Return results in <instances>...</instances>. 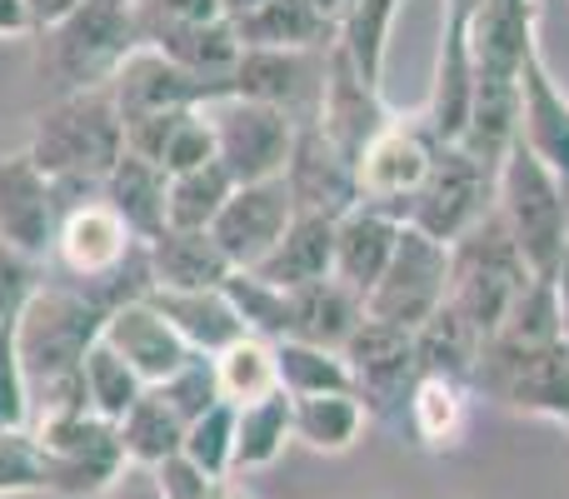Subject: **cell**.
Instances as JSON below:
<instances>
[{
    "label": "cell",
    "mask_w": 569,
    "mask_h": 499,
    "mask_svg": "<svg viewBox=\"0 0 569 499\" xmlns=\"http://www.w3.org/2000/svg\"><path fill=\"white\" fill-rule=\"evenodd\" d=\"M106 315L110 305H100L96 295L70 280H46L30 295L26 315L16 320V350L30 385V420L90 410L80 365L106 330Z\"/></svg>",
    "instance_id": "6da1fadb"
},
{
    "label": "cell",
    "mask_w": 569,
    "mask_h": 499,
    "mask_svg": "<svg viewBox=\"0 0 569 499\" xmlns=\"http://www.w3.org/2000/svg\"><path fill=\"white\" fill-rule=\"evenodd\" d=\"M50 265L60 280L90 290L100 305L116 310L120 300L150 295V255L146 240L110 210L100 196H76L56 210V236H50Z\"/></svg>",
    "instance_id": "7a4b0ae2"
},
{
    "label": "cell",
    "mask_w": 569,
    "mask_h": 499,
    "mask_svg": "<svg viewBox=\"0 0 569 499\" xmlns=\"http://www.w3.org/2000/svg\"><path fill=\"white\" fill-rule=\"evenodd\" d=\"M146 40L136 0H86L66 20L36 30V76L56 96L106 90L126 56Z\"/></svg>",
    "instance_id": "3957f363"
},
{
    "label": "cell",
    "mask_w": 569,
    "mask_h": 499,
    "mask_svg": "<svg viewBox=\"0 0 569 499\" xmlns=\"http://www.w3.org/2000/svg\"><path fill=\"white\" fill-rule=\"evenodd\" d=\"M26 156L56 186H100L110 166L126 156V120H120L110 90L56 96L30 126Z\"/></svg>",
    "instance_id": "277c9868"
},
{
    "label": "cell",
    "mask_w": 569,
    "mask_h": 499,
    "mask_svg": "<svg viewBox=\"0 0 569 499\" xmlns=\"http://www.w3.org/2000/svg\"><path fill=\"white\" fill-rule=\"evenodd\" d=\"M535 280L530 260L520 255L515 236L505 230L500 210H485L460 240H450V305L490 340L505 325L510 305Z\"/></svg>",
    "instance_id": "5b68a950"
},
{
    "label": "cell",
    "mask_w": 569,
    "mask_h": 499,
    "mask_svg": "<svg viewBox=\"0 0 569 499\" xmlns=\"http://www.w3.org/2000/svg\"><path fill=\"white\" fill-rule=\"evenodd\" d=\"M495 210L535 275H560L569 255V190L520 140L495 170Z\"/></svg>",
    "instance_id": "8992f818"
},
{
    "label": "cell",
    "mask_w": 569,
    "mask_h": 499,
    "mask_svg": "<svg viewBox=\"0 0 569 499\" xmlns=\"http://www.w3.org/2000/svg\"><path fill=\"white\" fill-rule=\"evenodd\" d=\"M475 390L505 405L510 415L569 425V345L555 340H510L490 335L475 370Z\"/></svg>",
    "instance_id": "52a82bcc"
},
{
    "label": "cell",
    "mask_w": 569,
    "mask_h": 499,
    "mask_svg": "<svg viewBox=\"0 0 569 499\" xmlns=\"http://www.w3.org/2000/svg\"><path fill=\"white\" fill-rule=\"evenodd\" d=\"M46 460V495L56 499H96L110 495V485L126 475V450H120L116 420L96 410H66L40 415L26 425Z\"/></svg>",
    "instance_id": "ba28073f"
},
{
    "label": "cell",
    "mask_w": 569,
    "mask_h": 499,
    "mask_svg": "<svg viewBox=\"0 0 569 499\" xmlns=\"http://www.w3.org/2000/svg\"><path fill=\"white\" fill-rule=\"evenodd\" d=\"M445 300H450V246L405 226L385 275L365 295V315L400 330H420Z\"/></svg>",
    "instance_id": "9c48e42d"
},
{
    "label": "cell",
    "mask_w": 569,
    "mask_h": 499,
    "mask_svg": "<svg viewBox=\"0 0 569 499\" xmlns=\"http://www.w3.org/2000/svg\"><path fill=\"white\" fill-rule=\"evenodd\" d=\"M490 206H495V170L455 140V146L435 150L430 176L420 180V190H415L410 206H405V226H415L450 246V240H460Z\"/></svg>",
    "instance_id": "30bf717a"
},
{
    "label": "cell",
    "mask_w": 569,
    "mask_h": 499,
    "mask_svg": "<svg viewBox=\"0 0 569 499\" xmlns=\"http://www.w3.org/2000/svg\"><path fill=\"white\" fill-rule=\"evenodd\" d=\"M345 365H350V390L365 405L370 425H405V400H410L415 380H420L415 330L365 315L355 325V335L345 340Z\"/></svg>",
    "instance_id": "8fae6325"
},
{
    "label": "cell",
    "mask_w": 569,
    "mask_h": 499,
    "mask_svg": "<svg viewBox=\"0 0 569 499\" xmlns=\"http://www.w3.org/2000/svg\"><path fill=\"white\" fill-rule=\"evenodd\" d=\"M210 130H216V160L236 176V186L250 180H280L290 160L300 120L276 106H260L246 96H220L206 106Z\"/></svg>",
    "instance_id": "7c38bea8"
},
{
    "label": "cell",
    "mask_w": 569,
    "mask_h": 499,
    "mask_svg": "<svg viewBox=\"0 0 569 499\" xmlns=\"http://www.w3.org/2000/svg\"><path fill=\"white\" fill-rule=\"evenodd\" d=\"M440 150V140L430 136V126L415 116H390L380 130L370 136V146L355 160V176H360V200L395 210L405 220V206L420 190V180L430 176V160Z\"/></svg>",
    "instance_id": "4fadbf2b"
},
{
    "label": "cell",
    "mask_w": 569,
    "mask_h": 499,
    "mask_svg": "<svg viewBox=\"0 0 569 499\" xmlns=\"http://www.w3.org/2000/svg\"><path fill=\"white\" fill-rule=\"evenodd\" d=\"M106 90H110V100H116L120 120H136V116H156V110H200V106H210V100L230 96V80L196 76V70H186L180 60H170L166 50L140 40Z\"/></svg>",
    "instance_id": "5bb4252c"
},
{
    "label": "cell",
    "mask_w": 569,
    "mask_h": 499,
    "mask_svg": "<svg viewBox=\"0 0 569 499\" xmlns=\"http://www.w3.org/2000/svg\"><path fill=\"white\" fill-rule=\"evenodd\" d=\"M325 86V50H266V46H240V60L230 70V96L276 106L284 116L315 120Z\"/></svg>",
    "instance_id": "9a60e30c"
},
{
    "label": "cell",
    "mask_w": 569,
    "mask_h": 499,
    "mask_svg": "<svg viewBox=\"0 0 569 499\" xmlns=\"http://www.w3.org/2000/svg\"><path fill=\"white\" fill-rule=\"evenodd\" d=\"M284 190H290L295 210L300 216H325L340 220L350 206H360V176H355V160L325 136L315 120H305L295 130L290 160H284Z\"/></svg>",
    "instance_id": "2e32d148"
},
{
    "label": "cell",
    "mask_w": 569,
    "mask_h": 499,
    "mask_svg": "<svg viewBox=\"0 0 569 499\" xmlns=\"http://www.w3.org/2000/svg\"><path fill=\"white\" fill-rule=\"evenodd\" d=\"M295 220V200L284 190V180H250V186H236V196L226 200V210L216 216L210 236L226 250V260L236 270H256L276 240L290 230Z\"/></svg>",
    "instance_id": "e0dca14e"
},
{
    "label": "cell",
    "mask_w": 569,
    "mask_h": 499,
    "mask_svg": "<svg viewBox=\"0 0 569 499\" xmlns=\"http://www.w3.org/2000/svg\"><path fill=\"white\" fill-rule=\"evenodd\" d=\"M390 120L385 90H375L360 70L350 66L340 46L325 50V86H320V106H315V126L335 140L350 160H360V150L370 146V136Z\"/></svg>",
    "instance_id": "ac0fdd59"
},
{
    "label": "cell",
    "mask_w": 569,
    "mask_h": 499,
    "mask_svg": "<svg viewBox=\"0 0 569 499\" xmlns=\"http://www.w3.org/2000/svg\"><path fill=\"white\" fill-rule=\"evenodd\" d=\"M520 146L569 190V90L555 80L540 40L520 60Z\"/></svg>",
    "instance_id": "d6986e66"
},
{
    "label": "cell",
    "mask_w": 569,
    "mask_h": 499,
    "mask_svg": "<svg viewBox=\"0 0 569 499\" xmlns=\"http://www.w3.org/2000/svg\"><path fill=\"white\" fill-rule=\"evenodd\" d=\"M100 340H106L110 350H116L120 360H126L146 385L170 380V375H176L180 365L196 355L186 340H180L176 325H170L166 315L156 310V300H150V295L120 300L116 310L106 315V330H100Z\"/></svg>",
    "instance_id": "ffe728a7"
},
{
    "label": "cell",
    "mask_w": 569,
    "mask_h": 499,
    "mask_svg": "<svg viewBox=\"0 0 569 499\" xmlns=\"http://www.w3.org/2000/svg\"><path fill=\"white\" fill-rule=\"evenodd\" d=\"M50 236H56V190H50V176L26 150L20 156H0V240L46 260Z\"/></svg>",
    "instance_id": "44dd1931"
},
{
    "label": "cell",
    "mask_w": 569,
    "mask_h": 499,
    "mask_svg": "<svg viewBox=\"0 0 569 499\" xmlns=\"http://www.w3.org/2000/svg\"><path fill=\"white\" fill-rule=\"evenodd\" d=\"M400 230H405V220L395 210L375 206V200L350 206L335 220V280L370 295V285L385 275L395 246H400Z\"/></svg>",
    "instance_id": "7402d4cb"
},
{
    "label": "cell",
    "mask_w": 569,
    "mask_h": 499,
    "mask_svg": "<svg viewBox=\"0 0 569 499\" xmlns=\"http://www.w3.org/2000/svg\"><path fill=\"white\" fill-rule=\"evenodd\" d=\"M146 255H150V290H220L230 280V270H236L210 230L166 226L146 246Z\"/></svg>",
    "instance_id": "603a6c76"
},
{
    "label": "cell",
    "mask_w": 569,
    "mask_h": 499,
    "mask_svg": "<svg viewBox=\"0 0 569 499\" xmlns=\"http://www.w3.org/2000/svg\"><path fill=\"white\" fill-rule=\"evenodd\" d=\"M470 400L475 390L460 380H440V375H420L405 400V430L420 450L455 455L470 435Z\"/></svg>",
    "instance_id": "cb8c5ba5"
},
{
    "label": "cell",
    "mask_w": 569,
    "mask_h": 499,
    "mask_svg": "<svg viewBox=\"0 0 569 499\" xmlns=\"http://www.w3.org/2000/svg\"><path fill=\"white\" fill-rule=\"evenodd\" d=\"M140 30H146V46L166 50L170 60H180L186 70L210 80H230V70L240 60L236 20H146L140 16Z\"/></svg>",
    "instance_id": "d4e9b609"
},
{
    "label": "cell",
    "mask_w": 569,
    "mask_h": 499,
    "mask_svg": "<svg viewBox=\"0 0 569 499\" xmlns=\"http://www.w3.org/2000/svg\"><path fill=\"white\" fill-rule=\"evenodd\" d=\"M100 196L110 200V210H116V216L126 220V226L136 230L146 246L160 236V230H166L170 176L156 166V160H146V156H136V150H126V156L110 166V176L100 180Z\"/></svg>",
    "instance_id": "484cf974"
},
{
    "label": "cell",
    "mask_w": 569,
    "mask_h": 499,
    "mask_svg": "<svg viewBox=\"0 0 569 499\" xmlns=\"http://www.w3.org/2000/svg\"><path fill=\"white\" fill-rule=\"evenodd\" d=\"M360 320H365V295L330 275V280L290 290V335L284 340H310V345L345 350V340L355 335Z\"/></svg>",
    "instance_id": "4316f807"
},
{
    "label": "cell",
    "mask_w": 569,
    "mask_h": 499,
    "mask_svg": "<svg viewBox=\"0 0 569 499\" xmlns=\"http://www.w3.org/2000/svg\"><path fill=\"white\" fill-rule=\"evenodd\" d=\"M256 275H266L280 290H300V285L330 280L335 275V220L300 216V210H295L290 230H284L276 240V250L256 265Z\"/></svg>",
    "instance_id": "83f0119b"
},
{
    "label": "cell",
    "mask_w": 569,
    "mask_h": 499,
    "mask_svg": "<svg viewBox=\"0 0 569 499\" xmlns=\"http://www.w3.org/2000/svg\"><path fill=\"white\" fill-rule=\"evenodd\" d=\"M150 300L196 355H220L226 345H236L246 335L226 290H150Z\"/></svg>",
    "instance_id": "f1b7e54d"
},
{
    "label": "cell",
    "mask_w": 569,
    "mask_h": 499,
    "mask_svg": "<svg viewBox=\"0 0 569 499\" xmlns=\"http://www.w3.org/2000/svg\"><path fill=\"white\" fill-rule=\"evenodd\" d=\"M240 46H266V50H330L340 26L325 20L310 0H260L250 16L236 20Z\"/></svg>",
    "instance_id": "f546056e"
},
{
    "label": "cell",
    "mask_w": 569,
    "mask_h": 499,
    "mask_svg": "<svg viewBox=\"0 0 569 499\" xmlns=\"http://www.w3.org/2000/svg\"><path fill=\"white\" fill-rule=\"evenodd\" d=\"M485 355V335L455 310L450 300L415 330V365L420 375H440V380H460L475 390V370Z\"/></svg>",
    "instance_id": "4dcf8cb0"
},
{
    "label": "cell",
    "mask_w": 569,
    "mask_h": 499,
    "mask_svg": "<svg viewBox=\"0 0 569 499\" xmlns=\"http://www.w3.org/2000/svg\"><path fill=\"white\" fill-rule=\"evenodd\" d=\"M295 415V445L315 455H350L360 445V435L370 430V415L350 390L330 395H290Z\"/></svg>",
    "instance_id": "1f68e13d"
},
{
    "label": "cell",
    "mask_w": 569,
    "mask_h": 499,
    "mask_svg": "<svg viewBox=\"0 0 569 499\" xmlns=\"http://www.w3.org/2000/svg\"><path fill=\"white\" fill-rule=\"evenodd\" d=\"M120 430V450H126V465H140V470H156V465H166L170 455H180V445H186V420L176 415V405L166 400V395L150 385L146 395H140L136 405H130L126 415L116 420Z\"/></svg>",
    "instance_id": "d6a6232c"
},
{
    "label": "cell",
    "mask_w": 569,
    "mask_h": 499,
    "mask_svg": "<svg viewBox=\"0 0 569 499\" xmlns=\"http://www.w3.org/2000/svg\"><path fill=\"white\" fill-rule=\"evenodd\" d=\"M295 445V415L290 395L276 390L256 405H236V475L270 470Z\"/></svg>",
    "instance_id": "836d02e7"
},
{
    "label": "cell",
    "mask_w": 569,
    "mask_h": 499,
    "mask_svg": "<svg viewBox=\"0 0 569 499\" xmlns=\"http://www.w3.org/2000/svg\"><path fill=\"white\" fill-rule=\"evenodd\" d=\"M405 0H355L350 16L340 20L335 46L350 56V66L370 80L375 90H385V60H390V30Z\"/></svg>",
    "instance_id": "e575fe53"
},
{
    "label": "cell",
    "mask_w": 569,
    "mask_h": 499,
    "mask_svg": "<svg viewBox=\"0 0 569 499\" xmlns=\"http://www.w3.org/2000/svg\"><path fill=\"white\" fill-rule=\"evenodd\" d=\"M236 196V176L220 160H206L196 170L170 176V196H166V226L176 230H210L216 216L226 210V200Z\"/></svg>",
    "instance_id": "d590c367"
},
{
    "label": "cell",
    "mask_w": 569,
    "mask_h": 499,
    "mask_svg": "<svg viewBox=\"0 0 569 499\" xmlns=\"http://www.w3.org/2000/svg\"><path fill=\"white\" fill-rule=\"evenodd\" d=\"M216 360V380H220V400L230 405H256L266 395L280 390V370H276V340L260 335H240L236 345H226Z\"/></svg>",
    "instance_id": "8d00e7d4"
},
{
    "label": "cell",
    "mask_w": 569,
    "mask_h": 499,
    "mask_svg": "<svg viewBox=\"0 0 569 499\" xmlns=\"http://www.w3.org/2000/svg\"><path fill=\"white\" fill-rule=\"evenodd\" d=\"M276 370H280V390H284V395H330V390H350V365H345V350H330V345L276 340ZM350 395H355V390H350Z\"/></svg>",
    "instance_id": "74e56055"
},
{
    "label": "cell",
    "mask_w": 569,
    "mask_h": 499,
    "mask_svg": "<svg viewBox=\"0 0 569 499\" xmlns=\"http://www.w3.org/2000/svg\"><path fill=\"white\" fill-rule=\"evenodd\" d=\"M226 300L236 305L246 335H260V340H284L290 335V290L270 285L266 275L256 270H230V280L220 285Z\"/></svg>",
    "instance_id": "f35d334b"
},
{
    "label": "cell",
    "mask_w": 569,
    "mask_h": 499,
    "mask_svg": "<svg viewBox=\"0 0 569 499\" xmlns=\"http://www.w3.org/2000/svg\"><path fill=\"white\" fill-rule=\"evenodd\" d=\"M80 375H86V400L96 415H106V420H120V415L130 410V405L140 400V395L150 390L146 380H140L136 370H130L126 360H120L116 350H110L106 340L90 345L86 365H80Z\"/></svg>",
    "instance_id": "ab89813d"
},
{
    "label": "cell",
    "mask_w": 569,
    "mask_h": 499,
    "mask_svg": "<svg viewBox=\"0 0 569 499\" xmlns=\"http://www.w3.org/2000/svg\"><path fill=\"white\" fill-rule=\"evenodd\" d=\"M180 455L196 460L210 480L236 475V405L220 400V405H210L206 415H196V420L186 425V445H180Z\"/></svg>",
    "instance_id": "60d3db41"
},
{
    "label": "cell",
    "mask_w": 569,
    "mask_h": 499,
    "mask_svg": "<svg viewBox=\"0 0 569 499\" xmlns=\"http://www.w3.org/2000/svg\"><path fill=\"white\" fill-rule=\"evenodd\" d=\"M160 395H166L170 405H176L180 420H196V415H206L210 405H220V380H216V360L210 355H190L186 365H180L170 380L156 385Z\"/></svg>",
    "instance_id": "b9f144b4"
},
{
    "label": "cell",
    "mask_w": 569,
    "mask_h": 499,
    "mask_svg": "<svg viewBox=\"0 0 569 499\" xmlns=\"http://www.w3.org/2000/svg\"><path fill=\"white\" fill-rule=\"evenodd\" d=\"M206 160H216V130H210V116H206V106H200V110H186V116L176 120V130L166 136L160 170L180 176V170H196V166H206Z\"/></svg>",
    "instance_id": "7bdbcfd3"
},
{
    "label": "cell",
    "mask_w": 569,
    "mask_h": 499,
    "mask_svg": "<svg viewBox=\"0 0 569 499\" xmlns=\"http://www.w3.org/2000/svg\"><path fill=\"white\" fill-rule=\"evenodd\" d=\"M40 265L46 260H36V255H26V250H16V246L0 240V330L16 325L20 315H26L30 295L46 285L40 280Z\"/></svg>",
    "instance_id": "ee69618b"
},
{
    "label": "cell",
    "mask_w": 569,
    "mask_h": 499,
    "mask_svg": "<svg viewBox=\"0 0 569 499\" xmlns=\"http://www.w3.org/2000/svg\"><path fill=\"white\" fill-rule=\"evenodd\" d=\"M30 425V385L16 350V325L0 330V430H26Z\"/></svg>",
    "instance_id": "f6af8a7d"
},
{
    "label": "cell",
    "mask_w": 569,
    "mask_h": 499,
    "mask_svg": "<svg viewBox=\"0 0 569 499\" xmlns=\"http://www.w3.org/2000/svg\"><path fill=\"white\" fill-rule=\"evenodd\" d=\"M156 485L166 499H206V490L216 480H210L206 470H200L196 460H186V455H170L166 465H156Z\"/></svg>",
    "instance_id": "bcb514c9"
},
{
    "label": "cell",
    "mask_w": 569,
    "mask_h": 499,
    "mask_svg": "<svg viewBox=\"0 0 569 499\" xmlns=\"http://www.w3.org/2000/svg\"><path fill=\"white\" fill-rule=\"evenodd\" d=\"M146 20H226L220 0H140Z\"/></svg>",
    "instance_id": "7dc6e473"
},
{
    "label": "cell",
    "mask_w": 569,
    "mask_h": 499,
    "mask_svg": "<svg viewBox=\"0 0 569 499\" xmlns=\"http://www.w3.org/2000/svg\"><path fill=\"white\" fill-rule=\"evenodd\" d=\"M110 499H166L156 485V470H140V465H126L116 485H110Z\"/></svg>",
    "instance_id": "c3c4849f"
},
{
    "label": "cell",
    "mask_w": 569,
    "mask_h": 499,
    "mask_svg": "<svg viewBox=\"0 0 569 499\" xmlns=\"http://www.w3.org/2000/svg\"><path fill=\"white\" fill-rule=\"evenodd\" d=\"M86 0H26V20H30V36L46 26H56V20H66L70 10H80Z\"/></svg>",
    "instance_id": "681fc988"
},
{
    "label": "cell",
    "mask_w": 569,
    "mask_h": 499,
    "mask_svg": "<svg viewBox=\"0 0 569 499\" xmlns=\"http://www.w3.org/2000/svg\"><path fill=\"white\" fill-rule=\"evenodd\" d=\"M0 36H30L26 0H0Z\"/></svg>",
    "instance_id": "f907efd6"
},
{
    "label": "cell",
    "mask_w": 569,
    "mask_h": 499,
    "mask_svg": "<svg viewBox=\"0 0 569 499\" xmlns=\"http://www.w3.org/2000/svg\"><path fill=\"white\" fill-rule=\"evenodd\" d=\"M555 285H560V340L569 345V255H565L560 275H555Z\"/></svg>",
    "instance_id": "816d5d0a"
},
{
    "label": "cell",
    "mask_w": 569,
    "mask_h": 499,
    "mask_svg": "<svg viewBox=\"0 0 569 499\" xmlns=\"http://www.w3.org/2000/svg\"><path fill=\"white\" fill-rule=\"evenodd\" d=\"M206 499H256V495H250L246 485L236 480V475H226V480H216V485H210Z\"/></svg>",
    "instance_id": "f5cc1de1"
},
{
    "label": "cell",
    "mask_w": 569,
    "mask_h": 499,
    "mask_svg": "<svg viewBox=\"0 0 569 499\" xmlns=\"http://www.w3.org/2000/svg\"><path fill=\"white\" fill-rule=\"evenodd\" d=\"M310 6H315V10H320V16H325V20H335V26H340V20H345V16H350V6H355V0H310Z\"/></svg>",
    "instance_id": "db71d44e"
},
{
    "label": "cell",
    "mask_w": 569,
    "mask_h": 499,
    "mask_svg": "<svg viewBox=\"0 0 569 499\" xmlns=\"http://www.w3.org/2000/svg\"><path fill=\"white\" fill-rule=\"evenodd\" d=\"M256 6H260V0H220V16H226V20H240V16H250Z\"/></svg>",
    "instance_id": "11a10c76"
},
{
    "label": "cell",
    "mask_w": 569,
    "mask_h": 499,
    "mask_svg": "<svg viewBox=\"0 0 569 499\" xmlns=\"http://www.w3.org/2000/svg\"><path fill=\"white\" fill-rule=\"evenodd\" d=\"M365 499H375V495H365Z\"/></svg>",
    "instance_id": "9f6ffc18"
},
{
    "label": "cell",
    "mask_w": 569,
    "mask_h": 499,
    "mask_svg": "<svg viewBox=\"0 0 569 499\" xmlns=\"http://www.w3.org/2000/svg\"><path fill=\"white\" fill-rule=\"evenodd\" d=\"M136 6H140V0H136Z\"/></svg>",
    "instance_id": "6f0895ef"
}]
</instances>
